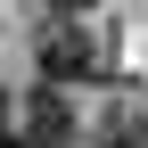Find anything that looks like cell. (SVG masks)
<instances>
[{
	"mask_svg": "<svg viewBox=\"0 0 148 148\" xmlns=\"http://www.w3.org/2000/svg\"><path fill=\"white\" fill-rule=\"evenodd\" d=\"M33 66H41V82H82V74H99V41L82 25H49L41 49H33Z\"/></svg>",
	"mask_w": 148,
	"mask_h": 148,
	"instance_id": "obj_1",
	"label": "cell"
},
{
	"mask_svg": "<svg viewBox=\"0 0 148 148\" xmlns=\"http://www.w3.org/2000/svg\"><path fill=\"white\" fill-rule=\"evenodd\" d=\"M16 123H25V140H33V148H66V140H74V107L58 99V82L33 90V99L16 107Z\"/></svg>",
	"mask_w": 148,
	"mask_h": 148,
	"instance_id": "obj_2",
	"label": "cell"
},
{
	"mask_svg": "<svg viewBox=\"0 0 148 148\" xmlns=\"http://www.w3.org/2000/svg\"><path fill=\"white\" fill-rule=\"evenodd\" d=\"M107 148H148V123H123V132L107 140Z\"/></svg>",
	"mask_w": 148,
	"mask_h": 148,
	"instance_id": "obj_3",
	"label": "cell"
},
{
	"mask_svg": "<svg viewBox=\"0 0 148 148\" xmlns=\"http://www.w3.org/2000/svg\"><path fill=\"white\" fill-rule=\"evenodd\" d=\"M49 8H58V16H82V8H90V0H49Z\"/></svg>",
	"mask_w": 148,
	"mask_h": 148,
	"instance_id": "obj_4",
	"label": "cell"
},
{
	"mask_svg": "<svg viewBox=\"0 0 148 148\" xmlns=\"http://www.w3.org/2000/svg\"><path fill=\"white\" fill-rule=\"evenodd\" d=\"M0 148H33V140H25V132H0Z\"/></svg>",
	"mask_w": 148,
	"mask_h": 148,
	"instance_id": "obj_5",
	"label": "cell"
}]
</instances>
